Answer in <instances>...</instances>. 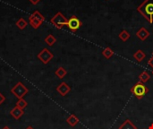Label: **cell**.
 <instances>
[{"instance_id": "obj_25", "label": "cell", "mask_w": 153, "mask_h": 129, "mask_svg": "<svg viewBox=\"0 0 153 129\" xmlns=\"http://www.w3.org/2000/svg\"><path fill=\"white\" fill-rule=\"evenodd\" d=\"M2 129H11V128H10L9 127H7V126H5V127H4V128H2Z\"/></svg>"}, {"instance_id": "obj_15", "label": "cell", "mask_w": 153, "mask_h": 129, "mask_svg": "<svg viewBox=\"0 0 153 129\" xmlns=\"http://www.w3.org/2000/svg\"><path fill=\"white\" fill-rule=\"evenodd\" d=\"M151 79V75L147 73V72H142L139 75V81L143 84H145L147 82H149Z\"/></svg>"}, {"instance_id": "obj_23", "label": "cell", "mask_w": 153, "mask_h": 129, "mask_svg": "<svg viewBox=\"0 0 153 129\" xmlns=\"http://www.w3.org/2000/svg\"><path fill=\"white\" fill-rule=\"evenodd\" d=\"M148 65H149V66H151V67L153 69V55H152V57L150 58V60L148 61Z\"/></svg>"}, {"instance_id": "obj_5", "label": "cell", "mask_w": 153, "mask_h": 129, "mask_svg": "<svg viewBox=\"0 0 153 129\" xmlns=\"http://www.w3.org/2000/svg\"><path fill=\"white\" fill-rule=\"evenodd\" d=\"M82 22L80 21V19L75 16V15H73L70 17V19H68V22H67V27L68 29L72 31V32H75L77 31L81 27H82Z\"/></svg>"}, {"instance_id": "obj_11", "label": "cell", "mask_w": 153, "mask_h": 129, "mask_svg": "<svg viewBox=\"0 0 153 129\" xmlns=\"http://www.w3.org/2000/svg\"><path fill=\"white\" fill-rule=\"evenodd\" d=\"M134 59H135L137 62L141 63V62H143V61L144 60V58L146 57V54H145L142 49H139V50H137V51L134 54Z\"/></svg>"}, {"instance_id": "obj_9", "label": "cell", "mask_w": 153, "mask_h": 129, "mask_svg": "<svg viewBox=\"0 0 153 129\" xmlns=\"http://www.w3.org/2000/svg\"><path fill=\"white\" fill-rule=\"evenodd\" d=\"M24 114V111L23 110L18 108V107H14L11 111H10V115L14 119H19L22 117V115Z\"/></svg>"}, {"instance_id": "obj_12", "label": "cell", "mask_w": 153, "mask_h": 129, "mask_svg": "<svg viewBox=\"0 0 153 129\" xmlns=\"http://www.w3.org/2000/svg\"><path fill=\"white\" fill-rule=\"evenodd\" d=\"M118 129H137V128L130 119H126Z\"/></svg>"}, {"instance_id": "obj_8", "label": "cell", "mask_w": 153, "mask_h": 129, "mask_svg": "<svg viewBox=\"0 0 153 129\" xmlns=\"http://www.w3.org/2000/svg\"><path fill=\"white\" fill-rule=\"evenodd\" d=\"M150 35H151L150 31H149L146 28H144V27H142V28L139 29V31L136 32V36H137L141 40H143V41L146 40L150 37Z\"/></svg>"}, {"instance_id": "obj_22", "label": "cell", "mask_w": 153, "mask_h": 129, "mask_svg": "<svg viewBox=\"0 0 153 129\" xmlns=\"http://www.w3.org/2000/svg\"><path fill=\"white\" fill-rule=\"evenodd\" d=\"M4 101H5V97H4V96L0 92V105H1V104H3Z\"/></svg>"}, {"instance_id": "obj_14", "label": "cell", "mask_w": 153, "mask_h": 129, "mask_svg": "<svg viewBox=\"0 0 153 129\" xmlns=\"http://www.w3.org/2000/svg\"><path fill=\"white\" fill-rule=\"evenodd\" d=\"M102 55H103V57H104L106 59H109L110 57H112L115 55V52H114V50H113L112 48H106L103 49Z\"/></svg>"}, {"instance_id": "obj_28", "label": "cell", "mask_w": 153, "mask_h": 129, "mask_svg": "<svg viewBox=\"0 0 153 129\" xmlns=\"http://www.w3.org/2000/svg\"><path fill=\"white\" fill-rule=\"evenodd\" d=\"M152 74H153V72H152Z\"/></svg>"}, {"instance_id": "obj_18", "label": "cell", "mask_w": 153, "mask_h": 129, "mask_svg": "<svg viewBox=\"0 0 153 129\" xmlns=\"http://www.w3.org/2000/svg\"><path fill=\"white\" fill-rule=\"evenodd\" d=\"M118 37L120 38L121 40H123V41H127V40L130 39V33H129L126 30H123V31L119 33Z\"/></svg>"}, {"instance_id": "obj_26", "label": "cell", "mask_w": 153, "mask_h": 129, "mask_svg": "<svg viewBox=\"0 0 153 129\" xmlns=\"http://www.w3.org/2000/svg\"><path fill=\"white\" fill-rule=\"evenodd\" d=\"M25 129H34V128H33L32 127H30V126H29V127H27V128H25Z\"/></svg>"}, {"instance_id": "obj_24", "label": "cell", "mask_w": 153, "mask_h": 129, "mask_svg": "<svg viewBox=\"0 0 153 129\" xmlns=\"http://www.w3.org/2000/svg\"><path fill=\"white\" fill-rule=\"evenodd\" d=\"M39 1H40V0H30V2L31 4H37Z\"/></svg>"}, {"instance_id": "obj_10", "label": "cell", "mask_w": 153, "mask_h": 129, "mask_svg": "<svg viewBox=\"0 0 153 129\" xmlns=\"http://www.w3.org/2000/svg\"><path fill=\"white\" fill-rule=\"evenodd\" d=\"M66 122H67V124L70 126V127H75L76 125H78V123H79V119L74 115V114H72V115H70L67 119H66Z\"/></svg>"}, {"instance_id": "obj_2", "label": "cell", "mask_w": 153, "mask_h": 129, "mask_svg": "<svg viewBox=\"0 0 153 129\" xmlns=\"http://www.w3.org/2000/svg\"><path fill=\"white\" fill-rule=\"evenodd\" d=\"M130 91L138 100H142L149 92V88L144 84L138 82L131 88Z\"/></svg>"}, {"instance_id": "obj_19", "label": "cell", "mask_w": 153, "mask_h": 129, "mask_svg": "<svg viewBox=\"0 0 153 129\" xmlns=\"http://www.w3.org/2000/svg\"><path fill=\"white\" fill-rule=\"evenodd\" d=\"M16 26L21 29V30H23L26 26H27V22L25 19L23 18H20L17 22H16Z\"/></svg>"}, {"instance_id": "obj_16", "label": "cell", "mask_w": 153, "mask_h": 129, "mask_svg": "<svg viewBox=\"0 0 153 129\" xmlns=\"http://www.w3.org/2000/svg\"><path fill=\"white\" fill-rule=\"evenodd\" d=\"M55 75H56L58 78L63 79V78L67 75V71H66L64 67L60 66V67H58V68L56 69V71L55 72Z\"/></svg>"}, {"instance_id": "obj_20", "label": "cell", "mask_w": 153, "mask_h": 129, "mask_svg": "<svg viewBox=\"0 0 153 129\" xmlns=\"http://www.w3.org/2000/svg\"><path fill=\"white\" fill-rule=\"evenodd\" d=\"M27 105H28L27 101L22 98V99H18L15 106L18 107V108H20V109H22V110H23V109H25L27 107Z\"/></svg>"}, {"instance_id": "obj_4", "label": "cell", "mask_w": 153, "mask_h": 129, "mask_svg": "<svg viewBox=\"0 0 153 129\" xmlns=\"http://www.w3.org/2000/svg\"><path fill=\"white\" fill-rule=\"evenodd\" d=\"M50 22L57 29H62L65 25H67L68 20L64 16V14L61 12H58L51 18Z\"/></svg>"}, {"instance_id": "obj_17", "label": "cell", "mask_w": 153, "mask_h": 129, "mask_svg": "<svg viewBox=\"0 0 153 129\" xmlns=\"http://www.w3.org/2000/svg\"><path fill=\"white\" fill-rule=\"evenodd\" d=\"M56 41V39L52 35V34H49L48 35L46 38H45V42L47 43V45H48L49 47H52Z\"/></svg>"}, {"instance_id": "obj_27", "label": "cell", "mask_w": 153, "mask_h": 129, "mask_svg": "<svg viewBox=\"0 0 153 129\" xmlns=\"http://www.w3.org/2000/svg\"><path fill=\"white\" fill-rule=\"evenodd\" d=\"M148 129H153V124H152V125H151V126L149 127V128H148Z\"/></svg>"}, {"instance_id": "obj_6", "label": "cell", "mask_w": 153, "mask_h": 129, "mask_svg": "<svg viewBox=\"0 0 153 129\" xmlns=\"http://www.w3.org/2000/svg\"><path fill=\"white\" fill-rule=\"evenodd\" d=\"M38 58L43 63V64H48V63H49V61H51L52 59H53V57H54V55H53V53L48 49V48H43L39 54H38Z\"/></svg>"}, {"instance_id": "obj_21", "label": "cell", "mask_w": 153, "mask_h": 129, "mask_svg": "<svg viewBox=\"0 0 153 129\" xmlns=\"http://www.w3.org/2000/svg\"><path fill=\"white\" fill-rule=\"evenodd\" d=\"M31 16H33L34 18H36L37 20H39V21H40L41 22H43L44 21H45V17L39 12V11H35V12H33V13L32 14H30Z\"/></svg>"}, {"instance_id": "obj_1", "label": "cell", "mask_w": 153, "mask_h": 129, "mask_svg": "<svg viewBox=\"0 0 153 129\" xmlns=\"http://www.w3.org/2000/svg\"><path fill=\"white\" fill-rule=\"evenodd\" d=\"M137 11L150 23H153V0H144L137 7Z\"/></svg>"}, {"instance_id": "obj_13", "label": "cell", "mask_w": 153, "mask_h": 129, "mask_svg": "<svg viewBox=\"0 0 153 129\" xmlns=\"http://www.w3.org/2000/svg\"><path fill=\"white\" fill-rule=\"evenodd\" d=\"M29 22H30V24L31 25V27L33 29H38L42 24V22L40 21L37 20L36 18H34L31 15H30V17H29Z\"/></svg>"}, {"instance_id": "obj_7", "label": "cell", "mask_w": 153, "mask_h": 129, "mask_svg": "<svg viewBox=\"0 0 153 129\" xmlns=\"http://www.w3.org/2000/svg\"><path fill=\"white\" fill-rule=\"evenodd\" d=\"M71 91V87L65 82L61 83L57 87H56V92L63 97L66 96Z\"/></svg>"}, {"instance_id": "obj_3", "label": "cell", "mask_w": 153, "mask_h": 129, "mask_svg": "<svg viewBox=\"0 0 153 129\" xmlns=\"http://www.w3.org/2000/svg\"><path fill=\"white\" fill-rule=\"evenodd\" d=\"M29 90L28 88L21 82H18L12 89H11V92L18 99H22L27 93H28Z\"/></svg>"}]
</instances>
